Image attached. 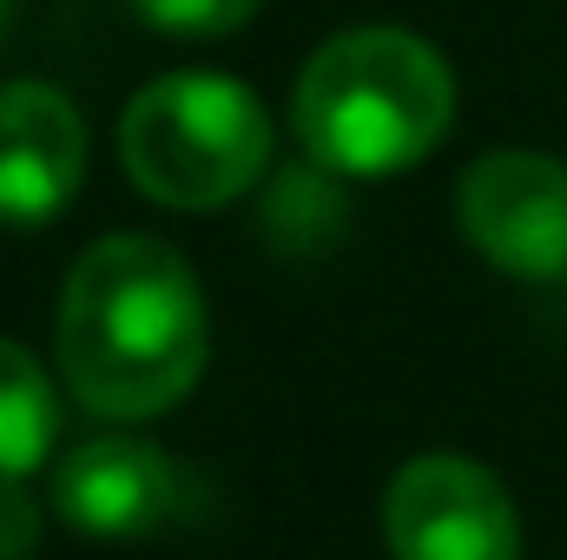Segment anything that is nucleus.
I'll list each match as a JSON object with an SVG mask.
<instances>
[{
	"label": "nucleus",
	"mask_w": 567,
	"mask_h": 560,
	"mask_svg": "<svg viewBox=\"0 0 567 560\" xmlns=\"http://www.w3.org/2000/svg\"><path fill=\"white\" fill-rule=\"evenodd\" d=\"M390 560H522V515L495 468L416 455L383 495Z\"/></svg>",
	"instance_id": "5"
},
{
	"label": "nucleus",
	"mask_w": 567,
	"mask_h": 560,
	"mask_svg": "<svg viewBox=\"0 0 567 560\" xmlns=\"http://www.w3.org/2000/svg\"><path fill=\"white\" fill-rule=\"evenodd\" d=\"M40 501L27 481H0V560H33L40 554Z\"/></svg>",
	"instance_id": "10"
},
{
	"label": "nucleus",
	"mask_w": 567,
	"mask_h": 560,
	"mask_svg": "<svg viewBox=\"0 0 567 560\" xmlns=\"http://www.w3.org/2000/svg\"><path fill=\"white\" fill-rule=\"evenodd\" d=\"M290 126L317 172L390 178L449 139L455 73L410 27H350L303 60Z\"/></svg>",
	"instance_id": "2"
},
{
	"label": "nucleus",
	"mask_w": 567,
	"mask_h": 560,
	"mask_svg": "<svg viewBox=\"0 0 567 560\" xmlns=\"http://www.w3.org/2000/svg\"><path fill=\"white\" fill-rule=\"evenodd\" d=\"M185 468L140 435H93L53 462V515L86 541H145L185 515Z\"/></svg>",
	"instance_id": "6"
},
{
	"label": "nucleus",
	"mask_w": 567,
	"mask_h": 560,
	"mask_svg": "<svg viewBox=\"0 0 567 560\" xmlns=\"http://www.w3.org/2000/svg\"><path fill=\"white\" fill-rule=\"evenodd\" d=\"M60 442V390L53 376L0 336V481H27L53 462Z\"/></svg>",
	"instance_id": "8"
},
{
	"label": "nucleus",
	"mask_w": 567,
	"mask_h": 560,
	"mask_svg": "<svg viewBox=\"0 0 567 560\" xmlns=\"http://www.w3.org/2000/svg\"><path fill=\"white\" fill-rule=\"evenodd\" d=\"M212 356V317L192 265L145 231H113L80 251L60 283L53 363L100 422H152L178 409Z\"/></svg>",
	"instance_id": "1"
},
{
	"label": "nucleus",
	"mask_w": 567,
	"mask_h": 560,
	"mask_svg": "<svg viewBox=\"0 0 567 560\" xmlns=\"http://www.w3.org/2000/svg\"><path fill=\"white\" fill-rule=\"evenodd\" d=\"M86 178V120L53 80L0 86V218L53 225Z\"/></svg>",
	"instance_id": "7"
},
{
	"label": "nucleus",
	"mask_w": 567,
	"mask_h": 560,
	"mask_svg": "<svg viewBox=\"0 0 567 560\" xmlns=\"http://www.w3.org/2000/svg\"><path fill=\"white\" fill-rule=\"evenodd\" d=\"M7 27H13V0H0V46H7Z\"/></svg>",
	"instance_id": "11"
},
{
	"label": "nucleus",
	"mask_w": 567,
	"mask_h": 560,
	"mask_svg": "<svg viewBox=\"0 0 567 560\" xmlns=\"http://www.w3.org/2000/svg\"><path fill=\"white\" fill-rule=\"evenodd\" d=\"M462 238L508 278L561 283L567 278V165L528 145L482 152L455 185Z\"/></svg>",
	"instance_id": "4"
},
{
	"label": "nucleus",
	"mask_w": 567,
	"mask_h": 560,
	"mask_svg": "<svg viewBox=\"0 0 567 560\" xmlns=\"http://www.w3.org/2000/svg\"><path fill=\"white\" fill-rule=\"evenodd\" d=\"M133 13L172 40H225L258 13V0H133Z\"/></svg>",
	"instance_id": "9"
},
{
	"label": "nucleus",
	"mask_w": 567,
	"mask_h": 560,
	"mask_svg": "<svg viewBox=\"0 0 567 560\" xmlns=\"http://www.w3.org/2000/svg\"><path fill=\"white\" fill-rule=\"evenodd\" d=\"M271 106L231 73H165L120 120V165L165 211H218L271 172Z\"/></svg>",
	"instance_id": "3"
}]
</instances>
